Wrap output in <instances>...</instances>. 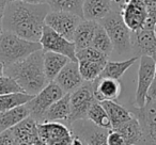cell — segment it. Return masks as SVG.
<instances>
[{
    "label": "cell",
    "instance_id": "cell-30",
    "mask_svg": "<svg viewBox=\"0 0 156 145\" xmlns=\"http://www.w3.org/2000/svg\"><path fill=\"white\" fill-rule=\"evenodd\" d=\"M91 46L95 48V49H98V51L106 54L107 57L110 56L113 51V46L112 43H111L110 37H109L106 30H105L104 27L101 24H98V28H96L95 34H94Z\"/></svg>",
    "mask_w": 156,
    "mask_h": 145
},
{
    "label": "cell",
    "instance_id": "cell-15",
    "mask_svg": "<svg viewBox=\"0 0 156 145\" xmlns=\"http://www.w3.org/2000/svg\"><path fill=\"white\" fill-rule=\"evenodd\" d=\"M83 79L79 71L78 62L69 61L59 73L55 82L64 91V93H72L83 83Z\"/></svg>",
    "mask_w": 156,
    "mask_h": 145
},
{
    "label": "cell",
    "instance_id": "cell-34",
    "mask_svg": "<svg viewBox=\"0 0 156 145\" xmlns=\"http://www.w3.org/2000/svg\"><path fill=\"white\" fill-rule=\"evenodd\" d=\"M107 144L108 145H125L124 139L115 129H110L107 136Z\"/></svg>",
    "mask_w": 156,
    "mask_h": 145
},
{
    "label": "cell",
    "instance_id": "cell-1",
    "mask_svg": "<svg viewBox=\"0 0 156 145\" xmlns=\"http://www.w3.org/2000/svg\"><path fill=\"white\" fill-rule=\"evenodd\" d=\"M50 8L47 3L34 5L9 1L5 8L2 29L31 42H40Z\"/></svg>",
    "mask_w": 156,
    "mask_h": 145
},
{
    "label": "cell",
    "instance_id": "cell-29",
    "mask_svg": "<svg viewBox=\"0 0 156 145\" xmlns=\"http://www.w3.org/2000/svg\"><path fill=\"white\" fill-rule=\"evenodd\" d=\"M107 62H95V61H78L79 71L85 81H95L100 78L103 69Z\"/></svg>",
    "mask_w": 156,
    "mask_h": 145
},
{
    "label": "cell",
    "instance_id": "cell-40",
    "mask_svg": "<svg viewBox=\"0 0 156 145\" xmlns=\"http://www.w3.org/2000/svg\"><path fill=\"white\" fill-rule=\"evenodd\" d=\"M113 3H115V5H121V3H122V0H111Z\"/></svg>",
    "mask_w": 156,
    "mask_h": 145
},
{
    "label": "cell",
    "instance_id": "cell-37",
    "mask_svg": "<svg viewBox=\"0 0 156 145\" xmlns=\"http://www.w3.org/2000/svg\"><path fill=\"white\" fill-rule=\"evenodd\" d=\"M9 1H23V2L34 3V5H41V3H46V0H8Z\"/></svg>",
    "mask_w": 156,
    "mask_h": 145
},
{
    "label": "cell",
    "instance_id": "cell-22",
    "mask_svg": "<svg viewBox=\"0 0 156 145\" xmlns=\"http://www.w3.org/2000/svg\"><path fill=\"white\" fill-rule=\"evenodd\" d=\"M30 115L26 105L0 112V132L12 129Z\"/></svg>",
    "mask_w": 156,
    "mask_h": 145
},
{
    "label": "cell",
    "instance_id": "cell-11",
    "mask_svg": "<svg viewBox=\"0 0 156 145\" xmlns=\"http://www.w3.org/2000/svg\"><path fill=\"white\" fill-rule=\"evenodd\" d=\"M138 69V82H137L136 94H135V106L140 108L147 102V93L153 82L155 75L156 63L152 58L147 56L140 57Z\"/></svg>",
    "mask_w": 156,
    "mask_h": 145
},
{
    "label": "cell",
    "instance_id": "cell-9",
    "mask_svg": "<svg viewBox=\"0 0 156 145\" xmlns=\"http://www.w3.org/2000/svg\"><path fill=\"white\" fill-rule=\"evenodd\" d=\"M39 138L45 145H72L74 134L69 126L61 122L37 124Z\"/></svg>",
    "mask_w": 156,
    "mask_h": 145
},
{
    "label": "cell",
    "instance_id": "cell-20",
    "mask_svg": "<svg viewBox=\"0 0 156 145\" xmlns=\"http://www.w3.org/2000/svg\"><path fill=\"white\" fill-rule=\"evenodd\" d=\"M69 98L71 93H66L51 105L45 112L42 123L47 122H66L69 116Z\"/></svg>",
    "mask_w": 156,
    "mask_h": 145
},
{
    "label": "cell",
    "instance_id": "cell-16",
    "mask_svg": "<svg viewBox=\"0 0 156 145\" xmlns=\"http://www.w3.org/2000/svg\"><path fill=\"white\" fill-rule=\"evenodd\" d=\"M122 85L120 80L100 77L94 81V95L98 102L117 100L121 94Z\"/></svg>",
    "mask_w": 156,
    "mask_h": 145
},
{
    "label": "cell",
    "instance_id": "cell-10",
    "mask_svg": "<svg viewBox=\"0 0 156 145\" xmlns=\"http://www.w3.org/2000/svg\"><path fill=\"white\" fill-rule=\"evenodd\" d=\"M83 18L74 13L63 11H49L45 18V25L54 31L73 42L78 25Z\"/></svg>",
    "mask_w": 156,
    "mask_h": 145
},
{
    "label": "cell",
    "instance_id": "cell-39",
    "mask_svg": "<svg viewBox=\"0 0 156 145\" xmlns=\"http://www.w3.org/2000/svg\"><path fill=\"white\" fill-rule=\"evenodd\" d=\"M5 75V65L0 62V77Z\"/></svg>",
    "mask_w": 156,
    "mask_h": 145
},
{
    "label": "cell",
    "instance_id": "cell-5",
    "mask_svg": "<svg viewBox=\"0 0 156 145\" xmlns=\"http://www.w3.org/2000/svg\"><path fill=\"white\" fill-rule=\"evenodd\" d=\"M127 109L140 124L141 139L138 145H156V97L143 107L130 106Z\"/></svg>",
    "mask_w": 156,
    "mask_h": 145
},
{
    "label": "cell",
    "instance_id": "cell-17",
    "mask_svg": "<svg viewBox=\"0 0 156 145\" xmlns=\"http://www.w3.org/2000/svg\"><path fill=\"white\" fill-rule=\"evenodd\" d=\"M115 5L111 0H85L83 5V19L100 22L113 9Z\"/></svg>",
    "mask_w": 156,
    "mask_h": 145
},
{
    "label": "cell",
    "instance_id": "cell-4",
    "mask_svg": "<svg viewBox=\"0 0 156 145\" xmlns=\"http://www.w3.org/2000/svg\"><path fill=\"white\" fill-rule=\"evenodd\" d=\"M111 40L113 50L118 54H132V31L125 25L120 11V5L100 22Z\"/></svg>",
    "mask_w": 156,
    "mask_h": 145
},
{
    "label": "cell",
    "instance_id": "cell-38",
    "mask_svg": "<svg viewBox=\"0 0 156 145\" xmlns=\"http://www.w3.org/2000/svg\"><path fill=\"white\" fill-rule=\"evenodd\" d=\"M72 145H87V144H86V142L83 140V139H80L79 136H74Z\"/></svg>",
    "mask_w": 156,
    "mask_h": 145
},
{
    "label": "cell",
    "instance_id": "cell-26",
    "mask_svg": "<svg viewBox=\"0 0 156 145\" xmlns=\"http://www.w3.org/2000/svg\"><path fill=\"white\" fill-rule=\"evenodd\" d=\"M33 97H34V95L27 94L25 92H16V93L0 95V112L11 110L16 107L26 105Z\"/></svg>",
    "mask_w": 156,
    "mask_h": 145
},
{
    "label": "cell",
    "instance_id": "cell-25",
    "mask_svg": "<svg viewBox=\"0 0 156 145\" xmlns=\"http://www.w3.org/2000/svg\"><path fill=\"white\" fill-rule=\"evenodd\" d=\"M137 60H138V57H133V58H129L124 61H107L100 77H106V78L120 80L126 73V71Z\"/></svg>",
    "mask_w": 156,
    "mask_h": 145
},
{
    "label": "cell",
    "instance_id": "cell-12",
    "mask_svg": "<svg viewBox=\"0 0 156 145\" xmlns=\"http://www.w3.org/2000/svg\"><path fill=\"white\" fill-rule=\"evenodd\" d=\"M69 126L74 136L83 139L87 145H108L107 136L109 129L98 127L89 119H79Z\"/></svg>",
    "mask_w": 156,
    "mask_h": 145
},
{
    "label": "cell",
    "instance_id": "cell-36",
    "mask_svg": "<svg viewBox=\"0 0 156 145\" xmlns=\"http://www.w3.org/2000/svg\"><path fill=\"white\" fill-rule=\"evenodd\" d=\"M155 97H156V69H155V75H154L153 82H152L151 88H150V90H149V93H147V102Z\"/></svg>",
    "mask_w": 156,
    "mask_h": 145
},
{
    "label": "cell",
    "instance_id": "cell-7",
    "mask_svg": "<svg viewBox=\"0 0 156 145\" xmlns=\"http://www.w3.org/2000/svg\"><path fill=\"white\" fill-rule=\"evenodd\" d=\"M64 94V91L55 81L49 82L41 92L34 95V97L26 104L30 113V116L37 124L43 122V117L47 109L54 102L60 99Z\"/></svg>",
    "mask_w": 156,
    "mask_h": 145
},
{
    "label": "cell",
    "instance_id": "cell-2",
    "mask_svg": "<svg viewBox=\"0 0 156 145\" xmlns=\"http://www.w3.org/2000/svg\"><path fill=\"white\" fill-rule=\"evenodd\" d=\"M5 75L14 79L25 93L37 95L49 83L44 71L43 49L33 52L20 62L5 66Z\"/></svg>",
    "mask_w": 156,
    "mask_h": 145
},
{
    "label": "cell",
    "instance_id": "cell-28",
    "mask_svg": "<svg viewBox=\"0 0 156 145\" xmlns=\"http://www.w3.org/2000/svg\"><path fill=\"white\" fill-rule=\"evenodd\" d=\"M87 119L91 121L96 126L104 129H112V125H111L110 119H109L108 114L105 111L104 107L102 106L100 102H95L91 107H90L89 111L87 114Z\"/></svg>",
    "mask_w": 156,
    "mask_h": 145
},
{
    "label": "cell",
    "instance_id": "cell-19",
    "mask_svg": "<svg viewBox=\"0 0 156 145\" xmlns=\"http://www.w3.org/2000/svg\"><path fill=\"white\" fill-rule=\"evenodd\" d=\"M98 24L100 22H94V20H81L80 24L78 25L77 29H76L73 39L76 50L83 49V48L91 46Z\"/></svg>",
    "mask_w": 156,
    "mask_h": 145
},
{
    "label": "cell",
    "instance_id": "cell-21",
    "mask_svg": "<svg viewBox=\"0 0 156 145\" xmlns=\"http://www.w3.org/2000/svg\"><path fill=\"white\" fill-rule=\"evenodd\" d=\"M69 61L71 60L63 54L52 51H44V71L47 80L49 82L55 81L59 73Z\"/></svg>",
    "mask_w": 156,
    "mask_h": 145
},
{
    "label": "cell",
    "instance_id": "cell-24",
    "mask_svg": "<svg viewBox=\"0 0 156 145\" xmlns=\"http://www.w3.org/2000/svg\"><path fill=\"white\" fill-rule=\"evenodd\" d=\"M112 129L117 130L124 139L125 145H138L141 139V127L138 119L133 116L129 121L121 124Z\"/></svg>",
    "mask_w": 156,
    "mask_h": 145
},
{
    "label": "cell",
    "instance_id": "cell-14",
    "mask_svg": "<svg viewBox=\"0 0 156 145\" xmlns=\"http://www.w3.org/2000/svg\"><path fill=\"white\" fill-rule=\"evenodd\" d=\"M132 54L138 58L150 57L156 63V36L153 30L141 29L132 32Z\"/></svg>",
    "mask_w": 156,
    "mask_h": 145
},
{
    "label": "cell",
    "instance_id": "cell-31",
    "mask_svg": "<svg viewBox=\"0 0 156 145\" xmlns=\"http://www.w3.org/2000/svg\"><path fill=\"white\" fill-rule=\"evenodd\" d=\"M76 59L77 61H95V62H107L108 61V57L106 54L98 51L92 46L76 50Z\"/></svg>",
    "mask_w": 156,
    "mask_h": 145
},
{
    "label": "cell",
    "instance_id": "cell-35",
    "mask_svg": "<svg viewBox=\"0 0 156 145\" xmlns=\"http://www.w3.org/2000/svg\"><path fill=\"white\" fill-rule=\"evenodd\" d=\"M7 5H8V0H0V35L3 32L2 22H3V17H5V12Z\"/></svg>",
    "mask_w": 156,
    "mask_h": 145
},
{
    "label": "cell",
    "instance_id": "cell-23",
    "mask_svg": "<svg viewBox=\"0 0 156 145\" xmlns=\"http://www.w3.org/2000/svg\"><path fill=\"white\" fill-rule=\"evenodd\" d=\"M100 102L108 114L112 128H115L121 124L129 121L134 116L126 107L121 106L120 104L115 102V100H105V102Z\"/></svg>",
    "mask_w": 156,
    "mask_h": 145
},
{
    "label": "cell",
    "instance_id": "cell-3",
    "mask_svg": "<svg viewBox=\"0 0 156 145\" xmlns=\"http://www.w3.org/2000/svg\"><path fill=\"white\" fill-rule=\"evenodd\" d=\"M41 49L40 42L28 41L8 31H3L0 35V62L5 67L20 62Z\"/></svg>",
    "mask_w": 156,
    "mask_h": 145
},
{
    "label": "cell",
    "instance_id": "cell-6",
    "mask_svg": "<svg viewBox=\"0 0 156 145\" xmlns=\"http://www.w3.org/2000/svg\"><path fill=\"white\" fill-rule=\"evenodd\" d=\"M98 102L94 95V81H83L80 87L71 93L69 116L67 125L79 119H87L90 107Z\"/></svg>",
    "mask_w": 156,
    "mask_h": 145
},
{
    "label": "cell",
    "instance_id": "cell-41",
    "mask_svg": "<svg viewBox=\"0 0 156 145\" xmlns=\"http://www.w3.org/2000/svg\"><path fill=\"white\" fill-rule=\"evenodd\" d=\"M153 31H154V34H155V36H156V24H155V26H154Z\"/></svg>",
    "mask_w": 156,
    "mask_h": 145
},
{
    "label": "cell",
    "instance_id": "cell-32",
    "mask_svg": "<svg viewBox=\"0 0 156 145\" xmlns=\"http://www.w3.org/2000/svg\"><path fill=\"white\" fill-rule=\"evenodd\" d=\"M16 92L24 91L14 79H12L9 76H5V75L0 77V95L9 93H16Z\"/></svg>",
    "mask_w": 156,
    "mask_h": 145
},
{
    "label": "cell",
    "instance_id": "cell-8",
    "mask_svg": "<svg viewBox=\"0 0 156 145\" xmlns=\"http://www.w3.org/2000/svg\"><path fill=\"white\" fill-rule=\"evenodd\" d=\"M42 49L44 51H52L67 57L71 61L78 62L76 59V47L74 42L65 39L54 31L48 26H44L42 36L40 40Z\"/></svg>",
    "mask_w": 156,
    "mask_h": 145
},
{
    "label": "cell",
    "instance_id": "cell-13",
    "mask_svg": "<svg viewBox=\"0 0 156 145\" xmlns=\"http://www.w3.org/2000/svg\"><path fill=\"white\" fill-rule=\"evenodd\" d=\"M120 11L124 22L132 32L143 29L147 11L141 0H123L120 5Z\"/></svg>",
    "mask_w": 156,
    "mask_h": 145
},
{
    "label": "cell",
    "instance_id": "cell-27",
    "mask_svg": "<svg viewBox=\"0 0 156 145\" xmlns=\"http://www.w3.org/2000/svg\"><path fill=\"white\" fill-rule=\"evenodd\" d=\"M85 0H46L50 11H63L83 16V5Z\"/></svg>",
    "mask_w": 156,
    "mask_h": 145
},
{
    "label": "cell",
    "instance_id": "cell-18",
    "mask_svg": "<svg viewBox=\"0 0 156 145\" xmlns=\"http://www.w3.org/2000/svg\"><path fill=\"white\" fill-rule=\"evenodd\" d=\"M12 129L18 145H33L40 139L37 133V123L30 115Z\"/></svg>",
    "mask_w": 156,
    "mask_h": 145
},
{
    "label": "cell",
    "instance_id": "cell-33",
    "mask_svg": "<svg viewBox=\"0 0 156 145\" xmlns=\"http://www.w3.org/2000/svg\"><path fill=\"white\" fill-rule=\"evenodd\" d=\"M0 145H18L13 129H8L0 132Z\"/></svg>",
    "mask_w": 156,
    "mask_h": 145
}]
</instances>
